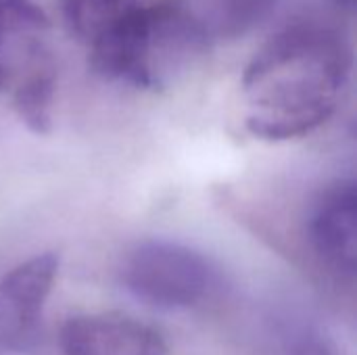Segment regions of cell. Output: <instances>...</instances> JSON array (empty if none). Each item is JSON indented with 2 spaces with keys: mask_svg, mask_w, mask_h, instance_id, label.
Returning a JSON list of instances; mask_svg holds the SVG:
<instances>
[{
  "mask_svg": "<svg viewBox=\"0 0 357 355\" xmlns=\"http://www.w3.org/2000/svg\"><path fill=\"white\" fill-rule=\"evenodd\" d=\"M307 234L318 257L335 272L354 276L357 268V188L354 180L333 182L312 207Z\"/></svg>",
  "mask_w": 357,
  "mask_h": 355,
  "instance_id": "7",
  "label": "cell"
},
{
  "mask_svg": "<svg viewBox=\"0 0 357 355\" xmlns=\"http://www.w3.org/2000/svg\"><path fill=\"white\" fill-rule=\"evenodd\" d=\"M354 67L349 40L322 23L272 33L243 71L245 126L261 140L301 138L337 111Z\"/></svg>",
  "mask_w": 357,
  "mask_h": 355,
  "instance_id": "1",
  "label": "cell"
},
{
  "mask_svg": "<svg viewBox=\"0 0 357 355\" xmlns=\"http://www.w3.org/2000/svg\"><path fill=\"white\" fill-rule=\"evenodd\" d=\"M119 276L132 297L165 312L199 308L222 289L220 268L207 255L165 239L134 245Z\"/></svg>",
  "mask_w": 357,
  "mask_h": 355,
  "instance_id": "3",
  "label": "cell"
},
{
  "mask_svg": "<svg viewBox=\"0 0 357 355\" xmlns=\"http://www.w3.org/2000/svg\"><path fill=\"white\" fill-rule=\"evenodd\" d=\"M337 6H341V8H345V10H351L354 8V0H333Z\"/></svg>",
  "mask_w": 357,
  "mask_h": 355,
  "instance_id": "10",
  "label": "cell"
},
{
  "mask_svg": "<svg viewBox=\"0 0 357 355\" xmlns=\"http://www.w3.org/2000/svg\"><path fill=\"white\" fill-rule=\"evenodd\" d=\"M59 274L54 253L33 255L0 278V352H23L36 337Z\"/></svg>",
  "mask_w": 357,
  "mask_h": 355,
  "instance_id": "5",
  "label": "cell"
},
{
  "mask_svg": "<svg viewBox=\"0 0 357 355\" xmlns=\"http://www.w3.org/2000/svg\"><path fill=\"white\" fill-rule=\"evenodd\" d=\"M213 44L190 4L144 2L119 25L90 44V63L111 82L151 90Z\"/></svg>",
  "mask_w": 357,
  "mask_h": 355,
  "instance_id": "2",
  "label": "cell"
},
{
  "mask_svg": "<svg viewBox=\"0 0 357 355\" xmlns=\"http://www.w3.org/2000/svg\"><path fill=\"white\" fill-rule=\"evenodd\" d=\"M276 6L278 0H205L201 8H192L215 42L253 31L270 19Z\"/></svg>",
  "mask_w": 357,
  "mask_h": 355,
  "instance_id": "9",
  "label": "cell"
},
{
  "mask_svg": "<svg viewBox=\"0 0 357 355\" xmlns=\"http://www.w3.org/2000/svg\"><path fill=\"white\" fill-rule=\"evenodd\" d=\"M56 80L52 25L33 0H0V94Z\"/></svg>",
  "mask_w": 357,
  "mask_h": 355,
  "instance_id": "4",
  "label": "cell"
},
{
  "mask_svg": "<svg viewBox=\"0 0 357 355\" xmlns=\"http://www.w3.org/2000/svg\"><path fill=\"white\" fill-rule=\"evenodd\" d=\"M149 0H61L65 25L84 44H94Z\"/></svg>",
  "mask_w": 357,
  "mask_h": 355,
  "instance_id": "8",
  "label": "cell"
},
{
  "mask_svg": "<svg viewBox=\"0 0 357 355\" xmlns=\"http://www.w3.org/2000/svg\"><path fill=\"white\" fill-rule=\"evenodd\" d=\"M61 347L65 355H169L153 326L115 312L69 318L61 328Z\"/></svg>",
  "mask_w": 357,
  "mask_h": 355,
  "instance_id": "6",
  "label": "cell"
}]
</instances>
